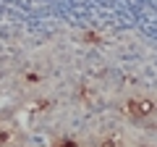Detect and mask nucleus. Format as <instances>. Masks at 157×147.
Returning a JSON list of instances; mask_svg holds the SVG:
<instances>
[{
  "mask_svg": "<svg viewBox=\"0 0 157 147\" xmlns=\"http://www.w3.org/2000/svg\"><path fill=\"white\" fill-rule=\"evenodd\" d=\"M149 110H152L149 102H134L131 105V113H149Z\"/></svg>",
  "mask_w": 157,
  "mask_h": 147,
  "instance_id": "nucleus-1",
  "label": "nucleus"
}]
</instances>
